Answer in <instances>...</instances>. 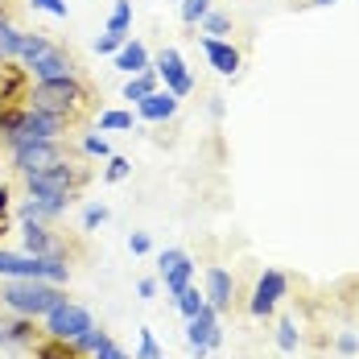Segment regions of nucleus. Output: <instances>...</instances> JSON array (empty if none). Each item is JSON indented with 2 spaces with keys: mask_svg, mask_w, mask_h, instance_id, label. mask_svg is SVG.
I'll return each mask as SVG.
<instances>
[{
  "mask_svg": "<svg viewBox=\"0 0 359 359\" xmlns=\"http://www.w3.org/2000/svg\"><path fill=\"white\" fill-rule=\"evenodd\" d=\"M58 302H67V285H50V281H0V310L21 314L41 323V314H50Z\"/></svg>",
  "mask_w": 359,
  "mask_h": 359,
  "instance_id": "1",
  "label": "nucleus"
},
{
  "mask_svg": "<svg viewBox=\"0 0 359 359\" xmlns=\"http://www.w3.org/2000/svg\"><path fill=\"white\" fill-rule=\"evenodd\" d=\"M67 128H71V116L41 111V108L25 104V108L8 111V124H4L0 141H4V149H13V144H21V141H62Z\"/></svg>",
  "mask_w": 359,
  "mask_h": 359,
  "instance_id": "2",
  "label": "nucleus"
},
{
  "mask_svg": "<svg viewBox=\"0 0 359 359\" xmlns=\"http://www.w3.org/2000/svg\"><path fill=\"white\" fill-rule=\"evenodd\" d=\"M29 100V108H41V111H58V116H79V111L87 108V87H83V79L71 74V79H50V83H34V91L25 95Z\"/></svg>",
  "mask_w": 359,
  "mask_h": 359,
  "instance_id": "3",
  "label": "nucleus"
},
{
  "mask_svg": "<svg viewBox=\"0 0 359 359\" xmlns=\"http://www.w3.org/2000/svg\"><path fill=\"white\" fill-rule=\"evenodd\" d=\"M87 170H79L71 157H58L54 165L37 170V174H25V194H79L87 186Z\"/></svg>",
  "mask_w": 359,
  "mask_h": 359,
  "instance_id": "4",
  "label": "nucleus"
},
{
  "mask_svg": "<svg viewBox=\"0 0 359 359\" xmlns=\"http://www.w3.org/2000/svg\"><path fill=\"white\" fill-rule=\"evenodd\" d=\"M87 326H95V314L87 310V306H79V302H58L50 314H41V334L46 339H58V343H74Z\"/></svg>",
  "mask_w": 359,
  "mask_h": 359,
  "instance_id": "5",
  "label": "nucleus"
},
{
  "mask_svg": "<svg viewBox=\"0 0 359 359\" xmlns=\"http://www.w3.org/2000/svg\"><path fill=\"white\" fill-rule=\"evenodd\" d=\"M186 343H190L194 359H211V351L223 347V326H219L215 306H203L194 318H186Z\"/></svg>",
  "mask_w": 359,
  "mask_h": 359,
  "instance_id": "6",
  "label": "nucleus"
},
{
  "mask_svg": "<svg viewBox=\"0 0 359 359\" xmlns=\"http://www.w3.org/2000/svg\"><path fill=\"white\" fill-rule=\"evenodd\" d=\"M285 293H289V277L285 273H281V269H264V273L256 277V289H252V297H248L252 318H273Z\"/></svg>",
  "mask_w": 359,
  "mask_h": 359,
  "instance_id": "7",
  "label": "nucleus"
},
{
  "mask_svg": "<svg viewBox=\"0 0 359 359\" xmlns=\"http://www.w3.org/2000/svg\"><path fill=\"white\" fill-rule=\"evenodd\" d=\"M8 157H13V170L25 178V174H37L46 165H54L58 157H67V149H62V141H21L8 149Z\"/></svg>",
  "mask_w": 359,
  "mask_h": 359,
  "instance_id": "8",
  "label": "nucleus"
},
{
  "mask_svg": "<svg viewBox=\"0 0 359 359\" xmlns=\"http://www.w3.org/2000/svg\"><path fill=\"white\" fill-rule=\"evenodd\" d=\"M194 260H190V252L182 248H165L157 252V277H161V285H165V293L170 297H178L186 285H194Z\"/></svg>",
  "mask_w": 359,
  "mask_h": 359,
  "instance_id": "9",
  "label": "nucleus"
},
{
  "mask_svg": "<svg viewBox=\"0 0 359 359\" xmlns=\"http://www.w3.org/2000/svg\"><path fill=\"white\" fill-rule=\"evenodd\" d=\"M153 71H157V79L165 83V91L178 95V100H186V95L194 91V74L186 71V58H182L174 46H165V50L153 58Z\"/></svg>",
  "mask_w": 359,
  "mask_h": 359,
  "instance_id": "10",
  "label": "nucleus"
},
{
  "mask_svg": "<svg viewBox=\"0 0 359 359\" xmlns=\"http://www.w3.org/2000/svg\"><path fill=\"white\" fill-rule=\"evenodd\" d=\"M198 46H203V54H207V62H211V71L223 74V79H236L240 67H244V54H240V46L231 41V37H198Z\"/></svg>",
  "mask_w": 359,
  "mask_h": 359,
  "instance_id": "11",
  "label": "nucleus"
},
{
  "mask_svg": "<svg viewBox=\"0 0 359 359\" xmlns=\"http://www.w3.org/2000/svg\"><path fill=\"white\" fill-rule=\"evenodd\" d=\"M25 74L34 79V83H50V79H71V74H79V62H74V54H67L62 46H50L41 58H34L29 67H25Z\"/></svg>",
  "mask_w": 359,
  "mask_h": 359,
  "instance_id": "12",
  "label": "nucleus"
},
{
  "mask_svg": "<svg viewBox=\"0 0 359 359\" xmlns=\"http://www.w3.org/2000/svg\"><path fill=\"white\" fill-rule=\"evenodd\" d=\"M37 347V330H34V318H21V314H0V351L8 355H21Z\"/></svg>",
  "mask_w": 359,
  "mask_h": 359,
  "instance_id": "13",
  "label": "nucleus"
},
{
  "mask_svg": "<svg viewBox=\"0 0 359 359\" xmlns=\"http://www.w3.org/2000/svg\"><path fill=\"white\" fill-rule=\"evenodd\" d=\"M21 244L29 256H67V244L50 231V223H34V219H25L21 223ZM71 260V256H67Z\"/></svg>",
  "mask_w": 359,
  "mask_h": 359,
  "instance_id": "14",
  "label": "nucleus"
},
{
  "mask_svg": "<svg viewBox=\"0 0 359 359\" xmlns=\"http://www.w3.org/2000/svg\"><path fill=\"white\" fill-rule=\"evenodd\" d=\"M203 297H207V306H215L219 314L231 310V306H236V277H231L223 264H211L207 277H203Z\"/></svg>",
  "mask_w": 359,
  "mask_h": 359,
  "instance_id": "15",
  "label": "nucleus"
},
{
  "mask_svg": "<svg viewBox=\"0 0 359 359\" xmlns=\"http://www.w3.org/2000/svg\"><path fill=\"white\" fill-rule=\"evenodd\" d=\"M178 95H170L165 87H157L153 95H144L141 104H137V116H141L144 124H165V120H174L178 116Z\"/></svg>",
  "mask_w": 359,
  "mask_h": 359,
  "instance_id": "16",
  "label": "nucleus"
},
{
  "mask_svg": "<svg viewBox=\"0 0 359 359\" xmlns=\"http://www.w3.org/2000/svg\"><path fill=\"white\" fill-rule=\"evenodd\" d=\"M111 62H116V71H124V74H141L153 67V58H149V46L144 41H137V37H128L116 54H111Z\"/></svg>",
  "mask_w": 359,
  "mask_h": 359,
  "instance_id": "17",
  "label": "nucleus"
},
{
  "mask_svg": "<svg viewBox=\"0 0 359 359\" xmlns=\"http://www.w3.org/2000/svg\"><path fill=\"white\" fill-rule=\"evenodd\" d=\"M157 87H161V79H157L153 67L141 71V74H128V83H124V100H128V104H141L144 95H153Z\"/></svg>",
  "mask_w": 359,
  "mask_h": 359,
  "instance_id": "18",
  "label": "nucleus"
},
{
  "mask_svg": "<svg viewBox=\"0 0 359 359\" xmlns=\"http://www.w3.org/2000/svg\"><path fill=\"white\" fill-rule=\"evenodd\" d=\"M21 34H25V29H17V21H8V17L0 13V67H4V62H17Z\"/></svg>",
  "mask_w": 359,
  "mask_h": 359,
  "instance_id": "19",
  "label": "nucleus"
},
{
  "mask_svg": "<svg viewBox=\"0 0 359 359\" xmlns=\"http://www.w3.org/2000/svg\"><path fill=\"white\" fill-rule=\"evenodd\" d=\"M108 34H116V37H128V34H133V0H116V4H111Z\"/></svg>",
  "mask_w": 359,
  "mask_h": 359,
  "instance_id": "20",
  "label": "nucleus"
},
{
  "mask_svg": "<svg viewBox=\"0 0 359 359\" xmlns=\"http://www.w3.org/2000/svg\"><path fill=\"white\" fill-rule=\"evenodd\" d=\"M50 46H54V41H50L46 34H21V50H17V62H21V67H29L34 58H41V54L50 50Z\"/></svg>",
  "mask_w": 359,
  "mask_h": 359,
  "instance_id": "21",
  "label": "nucleus"
},
{
  "mask_svg": "<svg viewBox=\"0 0 359 359\" xmlns=\"http://www.w3.org/2000/svg\"><path fill=\"white\" fill-rule=\"evenodd\" d=\"M198 34H207V37H231V34H236V21H231L227 13L211 8V13L198 21Z\"/></svg>",
  "mask_w": 359,
  "mask_h": 359,
  "instance_id": "22",
  "label": "nucleus"
},
{
  "mask_svg": "<svg viewBox=\"0 0 359 359\" xmlns=\"http://www.w3.org/2000/svg\"><path fill=\"white\" fill-rule=\"evenodd\" d=\"M170 302L178 306L182 318H194V314H198V310L207 306V297H203V289H198V285H186V289L178 293V297H170Z\"/></svg>",
  "mask_w": 359,
  "mask_h": 359,
  "instance_id": "23",
  "label": "nucleus"
},
{
  "mask_svg": "<svg viewBox=\"0 0 359 359\" xmlns=\"http://www.w3.org/2000/svg\"><path fill=\"white\" fill-rule=\"evenodd\" d=\"M137 124V116L124 108H111V111H100V133H128Z\"/></svg>",
  "mask_w": 359,
  "mask_h": 359,
  "instance_id": "24",
  "label": "nucleus"
},
{
  "mask_svg": "<svg viewBox=\"0 0 359 359\" xmlns=\"http://www.w3.org/2000/svg\"><path fill=\"white\" fill-rule=\"evenodd\" d=\"M297 343H302L297 323H293V318H281V323H277V347H281L285 355H293V351H297Z\"/></svg>",
  "mask_w": 359,
  "mask_h": 359,
  "instance_id": "25",
  "label": "nucleus"
},
{
  "mask_svg": "<svg viewBox=\"0 0 359 359\" xmlns=\"http://www.w3.org/2000/svg\"><path fill=\"white\" fill-rule=\"evenodd\" d=\"M104 339H108V330H104V326L95 323V326H87V330H83V334L74 339L71 347H74V351H79V355H91V351H95V347H100Z\"/></svg>",
  "mask_w": 359,
  "mask_h": 359,
  "instance_id": "26",
  "label": "nucleus"
},
{
  "mask_svg": "<svg viewBox=\"0 0 359 359\" xmlns=\"http://www.w3.org/2000/svg\"><path fill=\"white\" fill-rule=\"evenodd\" d=\"M79 144H83V153H87V157H100V161H108V157H111L108 137H100V133H87Z\"/></svg>",
  "mask_w": 359,
  "mask_h": 359,
  "instance_id": "27",
  "label": "nucleus"
},
{
  "mask_svg": "<svg viewBox=\"0 0 359 359\" xmlns=\"http://www.w3.org/2000/svg\"><path fill=\"white\" fill-rule=\"evenodd\" d=\"M207 13H211V0H182V21L186 25H198Z\"/></svg>",
  "mask_w": 359,
  "mask_h": 359,
  "instance_id": "28",
  "label": "nucleus"
},
{
  "mask_svg": "<svg viewBox=\"0 0 359 359\" xmlns=\"http://www.w3.org/2000/svg\"><path fill=\"white\" fill-rule=\"evenodd\" d=\"M29 8L50 13V17H58V21H67V17H71V4H67V0H29Z\"/></svg>",
  "mask_w": 359,
  "mask_h": 359,
  "instance_id": "29",
  "label": "nucleus"
},
{
  "mask_svg": "<svg viewBox=\"0 0 359 359\" xmlns=\"http://www.w3.org/2000/svg\"><path fill=\"white\" fill-rule=\"evenodd\" d=\"M128 174H133V161L111 153V157H108V170H104V178H108V182H124Z\"/></svg>",
  "mask_w": 359,
  "mask_h": 359,
  "instance_id": "30",
  "label": "nucleus"
},
{
  "mask_svg": "<svg viewBox=\"0 0 359 359\" xmlns=\"http://www.w3.org/2000/svg\"><path fill=\"white\" fill-rule=\"evenodd\" d=\"M91 359H133V355H128V351H124V347H120V343L108 334V339H104V343L91 351Z\"/></svg>",
  "mask_w": 359,
  "mask_h": 359,
  "instance_id": "31",
  "label": "nucleus"
},
{
  "mask_svg": "<svg viewBox=\"0 0 359 359\" xmlns=\"http://www.w3.org/2000/svg\"><path fill=\"white\" fill-rule=\"evenodd\" d=\"M104 223H108V207H100V203H95V207H87V211H83V231H95V227H104Z\"/></svg>",
  "mask_w": 359,
  "mask_h": 359,
  "instance_id": "32",
  "label": "nucleus"
},
{
  "mask_svg": "<svg viewBox=\"0 0 359 359\" xmlns=\"http://www.w3.org/2000/svg\"><path fill=\"white\" fill-rule=\"evenodd\" d=\"M157 355H161V347H157L153 330L144 326V330H141V347H137V355H133V359H157Z\"/></svg>",
  "mask_w": 359,
  "mask_h": 359,
  "instance_id": "33",
  "label": "nucleus"
},
{
  "mask_svg": "<svg viewBox=\"0 0 359 359\" xmlns=\"http://www.w3.org/2000/svg\"><path fill=\"white\" fill-rule=\"evenodd\" d=\"M128 252H133V256H149V252H153V236H149V231H133V236H128Z\"/></svg>",
  "mask_w": 359,
  "mask_h": 359,
  "instance_id": "34",
  "label": "nucleus"
},
{
  "mask_svg": "<svg viewBox=\"0 0 359 359\" xmlns=\"http://www.w3.org/2000/svg\"><path fill=\"white\" fill-rule=\"evenodd\" d=\"M334 351H339V355H355L359 351V334L355 330H343V334L334 339Z\"/></svg>",
  "mask_w": 359,
  "mask_h": 359,
  "instance_id": "35",
  "label": "nucleus"
},
{
  "mask_svg": "<svg viewBox=\"0 0 359 359\" xmlns=\"http://www.w3.org/2000/svg\"><path fill=\"white\" fill-rule=\"evenodd\" d=\"M124 41H128V37H116V34H108V29H104V37L95 41V54H108V58H111V54H116Z\"/></svg>",
  "mask_w": 359,
  "mask_h": 359,
  "instance_id": "36",
  "label": "nucleus"
},
{
  "mask_svg": "<svg viewBox=\"0 0 359 359\" xmlns=\"http://www.w3.org/2000/svg\"><path fill=\"white\" fill-rule=\"evenodd\" d=\"M157 289H161L157 277H141V281H137V293H141V297H157Z\"/></svg>",
  "mask_w": 359,
  "mask_h": 359,
  "instance_id": "37",
  "label": "nucleus"
},
{
  "mask_svg": "<svg viewBox=\"0 0 359 359\" xmlns=\"http://www.w3.org/2000/svg\"><path fill=\"white\" fill-rule=\"evenodd\" d=\"M310 4H314V8H326V4H339V0H310Z\"/></svg>",
  "mask_w": 359,
  "mask_h": 359,
  "instance_id": "38",
  "label": "nucleus"
},
{
  "mask_svg": "<svg viewBox=\"0 0 359 359\" xmlns=\"http://www.w3.org/2000/svg\"><path fill=\"white\" fill-rule=\"evenodd\" d=\"M4 198H8V190H0V211H4V207H8V203H4Z\"/></svg>",
  "mask_w": 359,
  "mask_h": 359,
  "instance_id": "39",
  "label": "nucleus"
},
{
  "mask_svg": "<svg viewBox=\"0 0 359 359\" xmlns=\"http://www.w3.org/2000/svg\"><path fill=\"white\" fill-rule=\"evenodd\" d=\"M157 359H165V355H157Z\"/></svg>",
  "mask_w": 359,
  "mask_h": 359,
  "instance_id": "40",
  "label": "nucleus"
},
{
  "mask_svg": "<svg viewBox=\"0 0 359 359\" xmlns=\"http://www.w3.org/2000/svg\"><path fill=\"white\" fill-rule=\"evenodd\" d=\"M0 4H4V0H0Z\"/></svg>",
  "mask_w": 359,
  "mask_h": 359,
  "instance_id": "41",
  "label": "nucleus"
}]
</instances>
